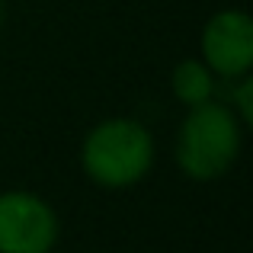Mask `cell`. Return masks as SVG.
<instances>
[{
  "label": "cell",
  "instance_id": "cell-1",
  "mask_svg": "<svg viewBox=\"0 0 253 253\" xmlns=\"http://www.w3.org/2000/svg\"><path fill=\"white\" fill-rule=\"evenodd\" d=\"M241 154V125L221 103L192 106L189 119L179 128L176 157L192 179H218L231 170Z\"/></svg>",
  "mask_w": 253,
  "mask_h": 253
},
{
  "label": "cell",
  "instance_id": "cell-5",
  "mask_svg": "<svg viewBox=\"0 0 253 253\" xmlns=\"http://www.w3.org/2000/svg\"><path fill=\"white\" fill-rule=\"evenodd\" d=\"M173 90H176V96L183 99V103L199 106L211 96L215 84H211V74L202 61H183L173 71Z\"/></svg>",
  "mask_w": 253,
  "mask_h": 253
},
{
  "label": "cell",
  "instance_id": "cell-2",
  "mask_svg": "<svg viewBox=\"0 0 253 253\" xmlns=\"http://www.w3.org/2000/svg\"><path fill=\"white\" fill-rule=\"evenodd\" d=\"M154 144L144 125L131 119H109L96 125L84 144V167L103 186H131L151 170Z\"/></svg>",
  "mask_w": 253,
  "mask_h": 253
},
{
  "label": "cell",
  "instance_id": "cell-3",
  "mask_svg": "<svg viewBox=\"0 0 253 253\" xmlns=\"http://www.w3.org/2000/svg\"><path fill=\"white\" fill-rule=\"evenodd\" d=\"M58 237V218L39 196H0V253H48Z\"/></svg>",
  "mask_w": 253,
  "mask_h": 253
},
{
  "label": "cell",
  "instance_id": "cell-4",
  "mask_svg": "<svg viewBox=\"0 0 253 253\" xmlns=\"http://www.w3.org/2000/svg\"><path fill=\"white\" fill-rule=\"evenodd\" d=\"M205 61L215 74L241 77L253 64V23L241 10H224L202 32Z\"/></svg>",
  "mask_w": 253,
  "mask_h": 253
},
{
  "label": "cell",
  "instance_id": "cell-6",
  "mask_svg": "<svg viewBox=\"0 0 253 253\" xmlns=\"http://www.w3.org/2000/svg\"><path fill=\"white\" fill-rule=\"evenodd\" d=\"M250 93H253V84H250V81H244V84H241V90H237V103H241V112H244V122H250V119H253Z\"/></svg>",
  "mask_w": 253,
  "mask_h": 253
}]
</instances>
